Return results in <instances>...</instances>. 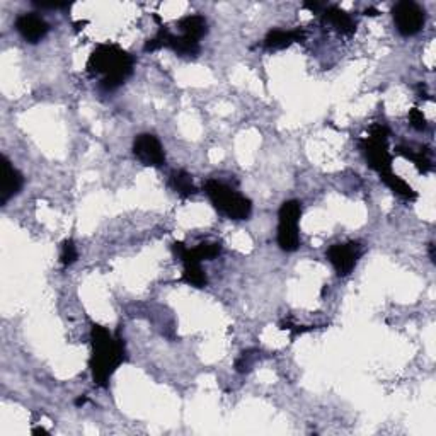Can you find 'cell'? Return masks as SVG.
I'll list each match as a JSON object with an SVG mask.
<instances>
[{"label": "cell", "mask_w": 436, "mask_h": 436, "mask_svg": "<svg viewBox=\"0 0 436 436\" xmlns=\"http://www.w3.org/2000/svg\"><path fill=\"white\" fill-rule=\"evenodd\" d=\"M16 29L17 33L23 36L24 41L31 45H36L43 40L45 36L50 31V26H48L47 21L41 16L34 12H24L21 16H17L16 19Z\"/></svg>", "instance_id": "obj_10"}, {"label": "cell", "mask_w": 436, "mask_h": 436, "mask_svg": "<svg viewBox=\"0 0 436 436\" xmlns=\"http://www.w3.org/2000/svg\"><path fill=\"white\" fill-rule=\"evenodd\" d=\"M172 251H174L175 258L184 265V271H182V281L195 288H205L208 284V276L203 269L202 261L196 258L191 247H188L182 242H174L172 244Z\"/></svg>", "instance_id": "obj_7"}, {"label": "cell", "mask_w": 436, "mask_h": 436, "mask_svg": "<svg viewBox=\"0 0 436 436\" xmlns=\"http://www.w3.org/2000/svg\"><path fill=\"white\" fill-rule=\"evenodd\" d=\"M193 252L196 254V258L199 261H213V259L218 258L221 252V244L220 242H202L196 247H193Z\"/></svg>", "instance_id": "obj_19"}, {"label": "cell", "mask_w": 436, "mask_h": 436, "mask_svg": "<svg viewBox=\"0 0 436 436\" xmlns=\"http://www.w3.org/2000/svg\"><path fill=\"white\" fill-rule=\"evenodd\" d=\"M79 259V251H77V245L73 244V241L66 239L62 244V254H60V261L63 266H70Z\"/></svg>", "instance_id": "obj_21"}, {"label": "cell", "mask_w": 436, "mask_h": 436, "mask_svg": "<svg viewBox=\"0 0 436 436\" xmlns=\"http://www.w3.org/2000/svg\"><path fill=\"white\" fill-rule=\"evenodd\" d=\"M396 152L399 154V156H402L404 159L411 160V162L416 165L417 171L423 172V174H426V172H430L431 169H433V160H431L430 150L428 149H421V150H417V152H414L413 149L397 147Z\"/></svg>", "instance_id": "obj_16"}, {"label": "cell", "mask_w": 436, "mask_h": 436, "mask_svg": "<svg viewBox=\"0 0 436 436\" xmlns=\"http://www.w3.org/2000/svg\"><path fill=\"white\" fill-rule=\"evenodd\" d=\"M307 38V33L302 27L295 29H271L265 38V47L268 50H283L293 43H302Z\"/></svg>", "instance_id": "obj_13"}, {"label": "cell", "mask_w": 436, "mask_h": 436, "mask_svg": "<svg viewBox=\"0 0 436 436\" xmlns=\"http://www.w3.org/2000/svg\"><path fill=\"white\" fill-rule=\"evenodd\" d=\"M178 27L182 36L191 38L195 41H199L208 34V23L199 14H189V16L182 17L178 23Z\"/></svg>", "instance_id": "obj_14"}, {"label": "cell", "mask_w": 436, "mask_h": 436, "mask_svg": "<svg viewBox=\"0 0 436 436\" xmlns=\"http://www.w3.org/2000/svg\"><path fill=\"white\" fill-rule=\"evenodd\" d=\"M302 217V203L288 199L278 212V235L276 241L281 251L295 252L300 247V232L298 223Z\"/></svg>", "instance_id": "obj_5"}, {"label": "cell", "mask_w": 436, "mask_h": 436, "mask_svg": "<svg viewBox=\"0 0 436 436\" xmlns=\"http://www.w3.org/2000/svg\"><path fill=\"white\" fill-rule=\"evenodd\" d=\"M380 179L383 181V184L390 189V191L396 193L397 196H400L402 199H407V202H414L417 198L416 191L404 181L402 178H399L397 174H393L392 171L385 172V174L380 175Z\"/></svg>", "instance_id": "obj_15"}, {"label": "cell", "mask_w": 436, "mask_h": 436, "mask_svg": "<svg viewBox=\"0 0 436 436\" xmlns=\"http://www.w3.org/2000/svg\"><path fill=\"white\" fill-rule=\"evenodd\" d=\"M38 7L41 9H62V7H66L69 3H60V2H34Z\"/></svg>", "instance_id": "obj_24"}, {"label": "cell", "mask_w": 436, "mask_h": 436, "mask_svg": "<svg viewBox=\"0 0 436 436\" xmlns=\"http://www.w3.org/2000/svg\"><path fill=\"white\" fill-rule=\"evenodd\" d=\"M368 165L378 174H385L392 169V154L389 150V130L377 123L370 128L368 136L358 142Z\"/></svg>", "instance_id": "obj_4"}, {"label": "cell", "mask_w": 436, "mask_h": 436, "mask_svg": "<svg viewBox=\"0 0 436 436\" xmlns=\"http://www.w3.org/2000/svg\"><path fill=\"white\" fill-rule=\"evenodd\" d=\"M304 7H305V9L311 10V12H314V14H322V12H324V9H326L327 5H324V3L307 2V3H304Z\"/></svg>", "instance_id": "obj_23"}, {"label": "cell", "mask_w": 436, "mask_h": 436, "mask_svg": "<svg viewBox=\"0 0 436 436\" xmlns=\"http://www.w3.org/2000/svg\"><path fill=\"white\" fill-rule=\"evenodd\" d=\"M322 16V24L329 26L330 29H334L336 33L343 34V36H351V34L356 31V21L351 17V14H348L346 10L339 9L336 5L326 7Z\"/></svg>", "instance_id": "obj_12"}, {"label": "cell", "mask_w": 436, "mask_h": 436, "mask_svg": "<svg viewBox=\"0 0 436 436\" xmlns=\"http://www.w3.org/2000/svg\"><path fill=\"white\" fill-rule=\"evenodd\" d=\"M409 121H411V126H413V128H416V130H420V132H421V130L426 128V118H424L423 111H420L417 108L411 109Z\"/></svg>", "instance_id": "obj_22"}, {"label": "cell", "mask_w": 436, "mask_h": 436, "mask_svg": "<svg viewBox=\"0 0 436 436\" xmlns=\"http://www.w3.org/2000/svg\"><path fill=\"white\" fill-rule=\"evenodd\" d=\"M90 374L97 387H108L109 378L126 360L125 339L119 332H109L104 326L90 327Z\"/></svg>", "instance_id": "obj_1"}, {"label": "cell", "mask_w": 436, "mask_h": 436, "mask_svg": "<svg viewBox=\"0 0 436 436\" xmlns=\"http://www.w3.org/2000/svg\"><path fill=\"white\" fill-rule=\"evenodd\" d=\"M0 175H2L0 178V203L5 205L10 198L19 195V191L24 186V178L5 156H2V172H0Z\"/></svg>", "instance_id": "obj_11"}, {"label": "cell", "mask_w": 436, "mask_h": 436, "mask_svg": "<svg viewBox=\"0 0 436 436\" xmlns=\"http://www.w3.org/2000/svg\"><path fill=\"white\" fill-rule=\"evenodd\" d=\"M167 48H171L175 55L186 56V58H191L199 53V41L191 40V38H186L182 34H171V40H169Z\"/></svg>", "instance_id": "obj_17"}, {"label": "cell", "mask_w": 436, "mask_h": 436, "mask_svg": "<svg viewBox=\"0 0 436 436\" xmlns=\"http://www.w3.org/2000/svg\"><path fill=\"white\" fill-rule=\"evenodd\" d=\"M33 435H48V431L45 428H34Z\"/></svg>", "instance_id": "obj_26"}, {"label": "cell", "mask_w": 436, "mask_h": 436, "mask_svg": "<svg viewBox=\"0 0 436 436\" xmlns=\"http://www.w3.org/2000/svg\"><path fill=\"white\" fill-rule=\"evenodd\" d=\"M365 14H367V16H378V10L374 9V7H370V9L365 10Z\"/></svg>", "instance_id": "obj_25"}, {"label": "cell", "mask_w": 436, "mask_h": 436, "mask_svg": "<svg viewBox=\"0 0 436 436\" xmlns=\"http://www.w3.org/2000/svg\"><path fill=\"white\" fill-rule=\"evenodd\" d=\"M171 186L179 196L182 198H189V196L196 195L198 189H196L193 178L186 171H174L171 174Z\"/></svg>", "instance_id": "obj_18"}, {"label": "cell", "mask_w": 436, "mask_h": 436, "mask_svg": "<svg viewBox=\"0 0 436 436\" xmlns=\"http://www.w3.org/2000/svg\"><path fill=\"white\" fill-rule=\"evenodd\" d=\"M135 69V58L114 43L99 45L87 60V72L101 77L104 90H114L126 82Z\"/></svg>", "instance_id": "obj_2"}, {"label": "cell", "mask_w": 436, "mask_h": 436, "mask_svg": "<svg viewBox=\"0 0 436 436\" xmlns=\"http://www.w3.org/2000/svg\"><path fill=\"white\" fill-rule=\"evenodd\" d=\"M205 193L212 202L213 208L230 220H247L252 212L251 199L245 198L234 188L218 179H208L205 182Z\"/></svg>", "instance_id": "obj_3"}, {"label": "cell", "mask_w": 436, "mask_h": 436, "mask_svg": "<svg viewBox=\"0 0 436 436\" xmlns=\"http://www.w3.org/2000/svg\"><path fill=\"white\" fill-rule=\"evenodd\" d=\"M430 258L435 263V244H430Z\"/></svg>", "instance_id": "obj_28"}, {"label": "cell", "mask_w": 436, "mask_h": 436, "mask_svg": "<svg viewBox=\"0 0 436 436\" xmlns=\"http://www.w3.org/2000/svg\"><path fill=\"white\" fill-rule=\"evenodd\" d=\"M258 353H259L258 350L242 351L241 356H239L237 361H235V370H237L239 374H247V372L252 368V365H254L256 358H258L256 354Z\"/></svg>", "instance_id": "obj_20"}, {"label": "cell", "mask_w": 436, "mask_h": 436, "mask_svg": "<svg viewBox=\"0 0 436 436\" xmlns=\"http://www.w3.org/2000/svg\"><path fill=\"white\" fill-rule=\"evenodd\" d=\"M86 402H87V397H79V399L75 400V406L80 407V406H84Z\"/></svg>", "instance_id": "obj_27"}, {"label": "cell", "mask_w": 436, "mask_h": 436, "mask_svg": "<svg viewBox=\"0 0 436 436\" xmlns=\"http://www.w3.org/2000/svg\"><path fill=\"white\" fill-rule=\"evenodd\" d=\"M392 17L397 31L406 38L420 33L424 26V21H426L424 9L413 0L397 2L392 9Z\"/></svg>", "instance_id": "obj_6"}, {"label": "cell", "mask_w": 436, "mask_h": 436, "mask_svg": "<svg viewBox=\"0 0 436 436\" xmlns=\"http://www.w3.org/2000/svg\"><path fill=\"white\" fill-rule=\"evenodd\" d=\"M327 259L339 276H348L361 258V245L358 242H343L332 244L326 252Z\"/></svg>", "instance_id": "obj_8"}, {"label": "cell", "mask_w": 436, "mask_h": 436, "mask_svg": "<svg viewBox=\"0 0 436 436\" xmlns=\"http://www.w3.org/2000/svg\"><path fill=\"white\" fill-rule=\"evenodd\" d=\"M133 156L143 165L160 167L165 164V154L162 143L152 133H142L133 142Z\"/></svg>", "instance_id": "obj_9"}]
</instances>
